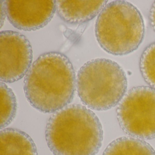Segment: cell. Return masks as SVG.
<instances>
[{
    "label": "cell",
    "mask_w": 155,
    "mask_h": 155,
    "mask_svg": "<svg viewBox=\"0 0 155 155\" xmlns=\"http://www.w3.org/2000/svg\"><path fill=\"white\" fill-rule=\"evenodd\" d=\"M4 5L11 24L24 31L44 28L56 11V1L54 0H8L4 1Z\"/></svg>",
    "instance_id": "cell-7"
},
{
    "label": "cell",
    "mask_w": 155,
    "mask_h": 155,
    "mask_svg": "<svg viewBox=\"0 0 155 155\" xmlns=\"http://www.w3.org/2000/svg\"><path fill=\"white\" fill-rule=\"evenodd\" d=\"M76 79L73 65L66 55L46 52L33 62L25 76V96L38 111L55 113L72 101Z\"/></svg>",
    "instance_id": "cell-1"
},
{
    "label": "cell",
    "mask_w": 155,
    "mask_h": 155,
    "mask_svg": "<svg viewBox=\"0 0 155 155\" xmlns=\"http://www.w3.org/2000/svg\"><path fill=\"white\" fill-rule=\"evenodd\" d=\"M150 21L153 30L155 32V1L152 4L150 12Z\"/></svg>",
    "instance_id": "cell-13"
},
{
    "label": "cell",
    "mask_w": 155,
    "mask_h": 155,
    "mask_svg": "<svg viewBox=\"0 0 155 155\" xmlns=\"http://www.w3.org/2000/svg\"><path fill=\"white\" fill-rule=\"evenodd\" d=\"M1 155H38L35 142L27 133L16 128L1 130Z\"/></svg>",
    "instance_id": "cell-9"
},
{
    "label": "cell",
    "mask_w": 155,
    "mask_h": 155,
    "mask_svg": "<svg viewBox=\"0 0 155 155\" xmlns=\"http://www.w3.org/2000/svg\"><path fill=\"white\" fill-rule=\"evenodd\" d=\"M78 95L90 109L103 111L119 104L126 93L125 71L111 60L97 58L85 63L76 79Z\"/></svg>",
    "instance_id": "cell-4"
},
{
    "label": "cell",
    "mask_w": 155,
    "mask_h": 155,
    "mask_svg": "<svg viewBox=\"0 0 155 155\" xmlns=\"http://www.w3.org/2000/svg\"><path fill=\"white\" fill-rule=\"evenodd\" d=\"M33 52L28 40L12 31L0 32V80L12 83L21 79L32 65Z\"/></svg>",
    "instance_id": "cell-6"
},
{
    "label": "cell",
    "mask_w": 155,
    "mask_h": 155,
    "mask_svg": "<svg viewBox=\"0 0 155 155\" xmlns=\"http://www.w3.org/2000/svg\"><path fill=\"white\" fill-rule=\"evenodd\" d=\"M45 135L54 155H97L102 146L103 130L93 111L85 106L74 104L50 117Z\"/></svg>",
    "instance_id": "cell-2"
},
{
    "label": "cell",
    "mask_w": 155,
    "mask_h": 155,
    "mask_svg": "<svg viewBox=\"0 0 155 155\" xmlns=\"http://www.w3.org/2000/svg\"><path fill=\"white\" fill-rule=\"evenodd\" d=\"M102 155H155V150L145 140L122 137L110 142Z\"/></svg>",
    "instance_id": "cell-10"
},
{
    "label": "cell",
    "mask_w": 155,
    "mask_h": 155,
    "mask_svg": "<svg viewBox=\"0 0 155 155\" xmlns=\"http://www.w3.org/2000/svg\"><path fill=\"white\" fill-rule=\"evenodd\" d=\"M117 118L130 137L143 140L155 138V89L137 86L126 92L118 104Z\"/></svg>",
    "instance_id": "cell-5"
},
{
    "label": "cell",
    "mask_w": 155,
    "mask_h": 155,
    "mask_svg": "<svg viewBox=\"0 0 155 155\" xmlns=\"http://www.w3.org/2000/svg\"><path fill=\"white\" fill-rule=\"evenodd\" d=\"M140 69L144 80L155 89V42L143 51L140 61Z\"/></svg>",
    "instance_id": "cell-12"
},
{
    "label": "cell",
    "mask_w": 155,
    "mask_h": 155,
    "mask_svg": "<svg viewBox=\"0 0 155 155\" xmlns=\"http://www.w3.org/2000/svg\"><path fill=\"white\" fill-rule=\"evenodd\" d=\"M1 92V130L6 128L16 117L17 102L12 89L5 83L0 82Z\"/></svg>",
    "instance_id": "cell-11"
},
{
    "label": "cell",
    "mask_w": 155,
    "mask_h": 155,
    "mask_svg": "<svg viewBox=\"0 0 155 155\" xmlns=\"http://www.w3.org/2000/svg\"><path fill=\"white\" fill-rule=\"evenodd\" d=\"M107 1H56V11L61 20L71 24L85 23L99 14Z\"/></svg>",
    "instance_id": "cell-8"
},
{
    "label": "cell",
    "mask_w": 155,
    "mask_h": 155,
    "mask_svg": "<svg viewBox=\"0 0 155 155\" xmlns=\"http://www.w3.org/2000/svg\"><path fill=\"white\" fill-rule=\"evenodd\" d=\"M0 8H1V27H2L4 24V21L6 16V10H5L4 1H0Z\"/></svg>",
    "instance_id": "cell-14"
},
{
    "label": "cell",
    "mask_w": 155,
    "mask_h": 155,
    "mask_svg": "<svg viewBox=\"0 0 155 155\" xmlns=\"http://www.w3.org/2000/svg\"><path fill=\"white\" fill-rule=\"evenodd\" d=\"M95 31L99 44L105 51L124 56L139 47L144 38L145 25L135 6L118 0L107 3L99 13Z\"/></svg>",
    "instance_id": "cell-3"
}]
</instances>
